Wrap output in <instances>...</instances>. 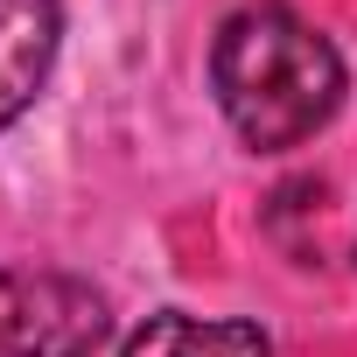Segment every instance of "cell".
I'll return each mask as SVG.
<instances>
[{
  "mask_svg": "<svg viewBox=\"0 0 357 357\" xmlns=\"http://www.w3.org/2000/svg\"><path fill=\"white\" fill-rule=\"evenodd\" d=\"M112 315L105 294L77 273L8 266L0 273V357H91Z\"/></svg>",
  "mask_w": 357,
  "mask_h": 357,
  "instance_id": "cell-2",
  "label": "cell"
},
{
  "mask_svg": "<svg viewBox=\"0 0 357 357\" xmlns=\"http://www.w3.org/2000/svg\"><path fill=\"white\" fill-rule=\"evenodd\" d=\"M56 36H63L56 0H0V133L43 98L50 63H56Z\"/></svg>",
  "mask_w": 357,
  "mask_h": 357,
  "instance_id": "cell-3",
  "label": "cell"
},
{
  "mask_svg": "<svg viewBox=\"0 0 357 357\" xmlns=\"http://www.w3.org/2000/svg\"><path fill=\"white\" fill-rule=\"evenodd\" d=\"M119 357H273L252 322H211V315H154Z\"/></svg>",
  "mask_w": 357,
  "mask_h": 357,
  "instance_id": "cell-4",
  "label": "cell"
},
{
  "mask_svg": "<svg viewBox=\"0 0 357 357\" xmlns=\"http://www.w3.org/2000/svg\"><path fill=\"white\" fill-rule=\"evenodd\" d=\"M211 91L231 133L259 154L315 140L343 105V56L336 43L280 0L238 8L211 43Z\"/></svg>",
  "mask_w": 357,
  "mask_h": 357,
  "instance_id": "cell-1",
  "label": "cell"
}]
</instances>
